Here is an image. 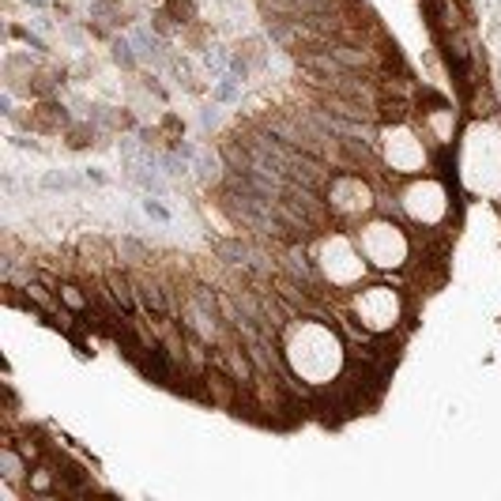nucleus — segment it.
Returning <instances> with one entry per match:
<instances>
[{
	"instance_id": "0eeeda50",
	"label": "nucleus",
	"mask_w": 501,
	"mask_h": 501,
	"mask_svg": "<svg viewBox=\"0 0 501 501\" xmlns=\"http://www.w3.org/2000/svg\"><path fill=\"white\" fill-rule=\"evenodd\" d=\"M222 162H227V158H222V151L215 155V151H200V155H196V177H200L204 185H219L222 181V170H230V166H222Z\"/></svg>"
},
{
	"instance_id": "412c9836",
	"label": "nucleus",
	"mask_w": 501,
	"mask_h": 501,
	"mask_svg": "<svg viewBox=\"0 0 501 501\" xmlns=\"http://www.w3.org/2000/svg\"><path fill=\"white\" fill-rule=\"evenodd\" d=\"M8 445H16V448H19V453H23L26 460H42V448H38V445H34L31 438H19V441H11V438H8Z\"/></svg>"
},
{
	"instance_id": "4468645a",
	"label": "nucleus",
	"mask_w": 501,
	"mask_h": 501,
	"mask_svg": "<svg viewBox=\"0 0 501 501\" xmlns=\"http://www.w3.org/2000/svg\"><path fill=\"white\" fill-rule=\"evenodd\" d=\"M192 301L200 306L207 316H215V321H222V301H219V294L211 286H192Z\"/></svg>"
},
{
	"instance_id": "bb28decb",
	"label": "nucleus",
	"mask_w": 501,
	"mask_h": 501,
	"mask_svg": "<svg viewBox=\"0 0 501 501\" xmlns=\"http://www.w3.org/2000/svg\"><path fill=\"white\" fill-rule=\"evenodd\" d=\"M219 4H230V0H219Z\"/></svg>"
},
{
	"instance_id": "393cba45",
	"label": "nucleus",
	"mask_w": 501,
	"mask_h": 501,
	"mask_svg": "<svg viewBox=\"0 0 501 501\" xmlns=\"http://www.w3.org/2000/svg\"><path fill=\"white\" fill-rule=\"evenodd\" d=\"M83 177H87V181H95V185H105V174H102L98 166H87V170H83Z\"/></svg>"
},
{
	"instance_id": "dca6fc26",
	"label": "nucleus",
	"mask_w": 501,
	"mask_h": 501,
	"mask_svg": "<svg viewBox=\"0 0 501 501\" xmlns=\"http://www.w3.org/2000/svg\"><path fill=\"white\" fill-rule=\"evenodd\" d=\"M211 98H215V102H237V98H242V79H234V76L227 72V76L215 83V91H211Z\"/></svg>"
},
{
	"instance_id": "b1692460",
	"label": "nucleus",
	"mask_w": 501,
	"mask_h": 501,
	"mask_svg": "<svg viewBox=\"0 0 501 501\" xmlns=\"http://www.w3.org/2000/svg\"><path fill=\"white\" fill-rule=\"evenodd\" d=\"M230 76H234V79H245V76H249V64H245L242 57H230Z\"/></svg>"
},
{
	"instance_id": "f03ea898",
	"label": "nucleus",
	"mask_w": 501,
	"mask_h": 501,
	"mask_svg": "<svg viewBox=\"0 0 501 501\" xmlns=\"http://www.w3.org/2000/svg\"><path fill=\"white\" fill-rule=\"evenodd\" d=\"M136 283V298H140V306L143 313H155V316H174V309H170V294H166V286L162 283H155V279H132Z\"/></svg>"
},
{
	"instance_id": "1a4fd4ad",
	"label": "nucleus",
	"mask_w": 501,
	"mask_h": 501,
	"mask_svg": "<svg viewBox=\"0 0 501 501\" xmlns=\"http://www.w3.org/2000/svg\"><path fill=\"white\" fill-rule=\"evenodd\" d=\"M57 298H61V306H64V309H72V313H79V316H83L91 306H95V298L83 294V286H76V283H61Z\"/></svg>"
},
{
	"instance_id": "aec40b11",
	"label": "nucleus",
	"mask_w": 501,
	"mask_h": 501,
	"mask_svg": "<svg viewBox=\"0 0 501 501\" xmlns=\"http://www.w3.org/2000/svg\"><path fill=\"white\" fill-rule=\"evenodd\" d=\"M170 11L177 16V23H192L196 19V8H192V0H170Z\"/></svg>"
},
{
	"instance_id": "f3484780",
	"label": "nucleus",
	"mask_w": 501,
	"mask_h": 501,
	"mask_svg": "<svg viewBox=\"0 0 501 501\" xmlns=\"http://www.w3.org/2000/svg\"><path fill=\"white\" fill-rule=\"evenodd\" d=\"M113 61L121 64V68H136L140 53L132 46V38H113Z\"/></svg>"
},
{
	"instance_id": "5701e85b",
	"label": "nucleus",
	"mask_w": 501,
	"mask_h": 501,
	"mask_svg": "<svg viewBox=\"0 0 501 501\" xmlns=\"http://www.w3.org/2000/svg\"><path fill=\"white\" fill-rule=\"evenodd\" d=\"M200 125L204 128H215L219 125V110H215V105H204V110H200Z\"/></svg>"
},
{
	"instance_id": "f8f14e48",
	"label": "nucleus",
	"mask_w": 501,
	"mask_h": 501,
	"mask_svg": "<svg viewBox=\"0 0 501 501\" xmlns=\"http://www.w3.org/2000/svg\"><path fill=\"white\" fill-rule=\"evenodd\" d=\"M204 68H207L211 76H227V68H230V53H227V46L211 42V46L204 49Z\"/></svg>"
},
{
	"instance_id": "ddd939ff",
	"label": "nucleus",
	"mask_w": 501,
	"mask_h": 501,
	"mask_svg": "<svg viewBox=\"0 0 501 501\" xmlns=\"http://www.w3.org/2000/svg\"><path fill=\"white\" fill-rule=\"evenodd\" d=\"M117 257H121L125 264H148V245L143 242H136V237H121V242H117V249H113Z\"/></svg>"
},
{
	"instance_id": "4be33fe9",
	"label": "nucleus",
	"mask_w": 501,
	"mask_h": 501,
	"mask_svg": "<svg viewBox=\"0 0 501 501\" xmlns=\"http://www.w3.org/2000/svg\"><path fill=\"white\" fill-rule=\"evenodd\" d=\"M11 34H16V38H23V42L31 46V49H46V42H42V38H38V34H31V31H19V26H16V31H11Z\"/></svg>"
},
{
	"instance_id": "423d86ee",
	"label": "nucleus",
	"mask_w": 501,
	"mask_h": 501,
	"mask_svg": "<svg viewBox=\"0 0 501 501\" xmlns=\"http://www.w3.org/2000/svg\"><path fill=\"white\" fill-rule=\"evenodd\" d=\"M422 11H426L430 31L438 38H445L448 23H453V0H422Z\"/></svg>"
},
{
	"instance_id": "a878e982",
	"label": "nucleus",
	"mask_w": 501,
	"mask_h": 501,
	"mask_svg": "<svg viewBox=\"0 0 501 501\" xmlns=\"http://www.w3.org/2000/svg\"><path fill=\"white\" fill-rule=\"evenodd\" d=\"M23 4H31V8H46V0H23Z\"/></svg>"
},
{
	"instance_id": "2eb2a0df",
	"label": "nucleus",
	"mask_w": 501,
	"mask_h": 501,
	"mask_svg": "<svg viewBox=\"0 0 501 501\" xmlns=\"http://www.w3.org/2000/svg\"><path fill=\"white\" fill-rule=\"evenodd\" d=\"M42 189L46 192H72V189H79V177L64 174V170H49V174L42 177Z\"/></svg>"
},
{
	"instance_id": "20e7f679",
	"label": "nucleus",
	"mask_w": 501,
	"mask_h": 501,
	"mask_svg": "<svg viewBox=\"0 0 501 501\" xmlns=\"http://www.w3.org/2000/svg\"><path fill=\"white\" fill-rule=\"evenodd\" d=\"M105 286L113 290V298L121 301V309H125V313L132 316V309H136V301H140V298H136V283H132L125 272L110 268V272H105Z\"/></svg>"
},
{
	"instance_id": "a211bd4d",
	"label": "nucleus",
	"mask_w": 501,
	"mask_h": 501,
	"mask_svg": "<svg viewBox=\"0 0 501 501\" xmlns=\"http://www.w3.org/2000/svg\"><path fill=\"white\" fill-rule=\"evenodd\" d=\"M158 170H162L166 177H185V174H189V166H185V155H177V151H170V155L158 158Z\"/></svg>"
},
{
	"instance_id": "9d476101",
	"label": "nucleus",
	"mask_w": 501,
	"mask_h": 501,
	"mask_svg": "<svg viewBox=\"0 0 501 501\" xmlns=\"http://www.w3.org/2000/svg\"><path fill=\"white\" fill-rule=\"evenodd\" d=\"M23 453H19V448L16 445H4V448H0V475H4V482H23Z\"/></svg>"
},
{
	"instance_id": "9b49d317",
	"label": "nucleus",
	"mask_w": 501,
	"mask_h": 501,
	"mask_svg": "<svg viewBox=\"0 0 501 501\" xmlns=\"http://www.w3.org/2000/svg\"><path fill=\"white\" fill-rule=\"evenodd\" d=\"M57 479H61V475L53 471L49 464H38V468L31 471V479H26V486H31V494H42V497H46V494H57V490H61Z\"/></svg>"
},
{
	"instance_id": "6ab92c4d",
	"label": "nucleus",
	"mask_w": 501,
	"mask_h": 501,
	"mask_svg": "<svg viewBox=\"0 0 501 501\" xmlns=\"http://www.w3.org/2000/svg\"><path fill=\"white\" fill-rule=\"evenodd\" d=\"M140 207H143V215H148V219H155V222H170V207L158 200V196L148 192V196L140 200Z\"/></svg>"
},
{
	"instance_id": "39448f33",
	"label": "nucleus",
	"mask_w": 501,
	"mask_h": 501,
	"mask_svg": "<svg viewBox=\"0 0 501 501\" xmlns=\"http://www.w3.org/2000/svg\"><path fill=\"white\" fill-rule=\"evenodd\" d=\"M324 49L332 53V57L339 64H347V68H366V64H373V57H369V49H358V46H343V42H332V38H324Z\"/></svg>"
},
{
	"instance_id": "f257e3e1",
	"label": "nucleus",
	"mask_w": 501,
	"mask_h": 501,
	"mask_svg": "<svg viewBox=\"0 0 501 501\" xmlns=\"http://www.w3.org/2000/svg\"><path fill=\"white\" fill-rule=\"evenodd\" d=\"M283 272H286V275H290V279H294V283H301V286H306L309 294H321V290H316V286H321V275H316V268H313L309 253H306V249H301V242H294V245L286 249Z\"/></svg>"
},
{
	"instance_id": "7ed1b4c3",
	"label": "nucleus",
	"mask_w": 501,
	"mask_h": 501,
	"mask_svg": "<svg viewBox=\"0 0 501 501\" xmlns=\"http://www.w3.org/2000/svg\"><path fill=\"white\" fill-rule=\"evenodd\" d=\"M215 257L222 260V264H230V268H242V272H249V264H253V253L257 249L249 245V242H242V237H219L215 245Z\"/></svg>"
},
{
	"instance_id": "6e6552de",
	"label": "nucleus",
	"mask_w": 501,
	"mask_h": 501,
	"mask_svg": "<svg viewBox=\"0 0 501 501\" xmlns=\"http://www.w3.org/2000/svg\"><path fill=\"white\" fill-rule=\"evenodd\" d=\"M132 46H136L140 61H162V38H158L155 31H132Z\"/></svg>"
}]
</instances>
